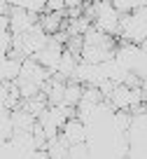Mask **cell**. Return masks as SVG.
I'll return each instance as SVG.
<instances>
[{"instance_id":"cell-1","label":"cell","mask_w":147,"mask_h":159,"mask_svg":"<svg viewBox=\"0 0 147 159\" xmlns=\"http://www.w3.org/2000/svg\"><path fill=\"white\" fill-rule=\"evenodd\" d=\"M119 42H131L138 47L147 42V5H138L133 14L122 16Z\"/></svg>"},{"instance_id":"cell-2","label":"cell","mask_w":147,"mask_h":159,"mask_svg":"<svg viewBox=\"0 0 147 159\" xmlns=\"http://www.w3.org/2000/svg\"><path fill=\"white\" fill-rule=\"evenodd\" d=\"M63 52H65L63 45H59L56 40L49 38V45L44 47L40 54H35L33 59L38 61V63H42L51 75H56V70H59V63H61V59H63Z\"/></svg>"},{"instance_id":"cell-3","label":"cell","mask_w":147,"mask_h":159,"mask_svg":"<svg viewBox=\"0 0 147 159\" xmlns=\"http://www.w3.org/2000/svg\"><path fill=\"white\" fill-rule=\"evenodd\" d=\"M61 138L65 140V143L73 148V145H82L89 140V129L87 124H84L82 119H68V124L63 126V131H61Z\"/></svg>"},{"instance_id":"cell-4","label":"cell","mask_w":147,"mask_h":159,"mask_svg":"<svg viewBox=\"0 0 147 159\" xmlns=\"http://www.w3.org/2000/svg\"><path fill=\"white\" fill-rule=\"evenodd\" d=\"M21 80H26V82H35V84H40L44 89V84L51 80V73H49L42 63H38L35 59H26L24 68H21Z\"/></svg>"},{"instance_id":"cell-5","label":"cell","mask_w":147,"mask_h":159,"mask_svg":"<svg viewBox=\"0 0 147 159\" xmlns=\"http://www.w3.org/2000/svg\"><path fill=\"white\" fill-rule=\"evenodd\" d=\"M24 61H26V59H21L16 52L2 56V61H0V80H2V82H16V80L21 77Z\"/></svg>"},{"instance_id":"cell-6","label":"cell","mask_w":147,"mask_h":159,"mask_svg":"<svg viewBox=\"0 0 147 159\" xmlns=\"http://www.w3.org/2000/svg\"><path fill=\"white\" fill-rule=\"evenodd\" d=\"M140 54H142V49H140L138 45H131V42H119L117 56H114V59H117L119 63H122L124 68L128 70V73H133V68H136V63H138V59H140Z\"/></svg>"},{"instance_id":"cell-7","label":"cell","mask_w":147,"mask_h":159,"mask_svg":"<svg viewBox=\"0 0 147 159\" xmlns=\"http://www.w3.org/2000/svg\"><path fill=\"white\" fill-rule=\"evenodd\" d=\"M10 145H12V150H14V152L21 154V157H26V154L40 150V148H38V140H35V136H33V131H16L14 138L10 140Z\"/></svg>"},{"instance_id":"cell-8","label":"cell","mask_w":147,"mask_h":159,"mask_svg":"<svg viewBox=\"0 0 147 159\" xmlns=\"http://www.w3.org/2000/svg\"><path fill=\"white\" fill-rule=\"evenodd\" d=\"M12 122H14L16 131H33L35 126H38V117H33V115H30L28 110H24V108L12 112Z\"/></svg>"},{"instance_id":"cell-9","label":"cell","mask_w":147,"mask_h":159,"mask_svg":"<svg viewBox=\"0 0 147 159\" xmlns=\"http://www.w3.org/2000/svg\"><path fill=\"white\" fill-rule=\"evenodd\" d=\"M82 96H84V87L79 84V82H75V80H70L68 87H65V101H63V105L77 110V105L82 103Z\"/></svg>"},{"instance_id":"cell-10","label":"cell","mask_w":147,"mask_h":159,"mask_svg":"<svg viewBox=\"0 0 147 159\" xmlns=\"http://www.w3.org/2000/svg\"><path fill=\"white\" fill-rule=\"evenodd\" d=\"M44 150H47L49 159H68L70 145H68V143H65V140L59 136V138H51V140H49V143H47V148H44Z\"/></svg>"},{"instance_id":"cell-11","label":"cell","mask_w":147,"mask_h":159,"mask_svg":"<svg viewBox=\"0 0 147 159\" xmlns=\"http://www.w3.org/2000/svg\"><path fill=\"white\" fill-rule=\"evenodd\" d=\"M14 5L30 12V14H35V16H42L47 12V2L44 0H14Z\"/></svg>"},{"instance_id":"cell-12","label":"cell","mask_w":147,"mask_h":159,"mask_svg":"<svg viewBox=\"0 0 147 159\" xmlns=\"http://www.w3.org/2000/svg\"><path fill=\"white\" fill-rule=\"evenodd\" d=\"M82 103L100 105V103H105V98H103V94H100V89H96V87H84V96H82Z\"/></svg>"},{"instance_id":"cell-13","label":"cell","mask_w":147,"mask_h":159,"mask_svg":"<svg viewBox=\"0 0 147 159\" xmlns=\"http://www.w3.org/2000/svg\"><path fill=\"white\" fill-rule=\"evenodd\" d=\"M68 159H93V152L89 148V143H82V145H73L68 152Z\"/></svg>"},{"instance_id":"cell-14","label":"cell","mask_w":147,"mask_h":159,"mask_svg":"<svg viewBox=\"0 0 147 159\" xmlns=\"http://www.w3.org/2000/svg\"><path fill=\"white\" fill-rule=\"evenodd\" d=\"M61 12H65V0H49L47 2L44 14H61Z\"/></svg>"},{"instance_id":"cell-15","label":"cell","mask_w":147,"mask_h":159,"mask_svg":"<svg viewBox=\"0 0 147 159\" xmlns=\"http://www.w3.org/2000/svg\"><path fill=\"white\" fill-rule=\"evenodd\" d=\"M145 108H147V105H145Z\"/></svg>"}]
</instances>
